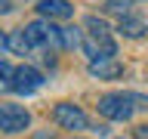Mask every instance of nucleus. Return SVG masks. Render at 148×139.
<instances>
[{"mask_svg": "<svg viewBox=\"0 0 148 139\" xmlns=\"http://www.w3.org/2000/svg\"><path fill=\"white\" fill-rule=\"evenodd\" d=\"M22 31L34 50H62V28L53 25V19H37V22L25 25Z\"/></svg>", "mask_w": 148, "mask_h": 139, "instance_id": "obj_1", "label": "nucleus"}, {"mask_svg": "<svg viewBox=\"0 0 148 139\" xmlns=\"http://www.w3.org/2000/svg\"><path fill=\"white\" fill-rule=\"evenodd\" d=\"M133 93H105L99 99V114L108 120H130L133 118Z\"/></svg>", "mask_w": 148, "mask_h": 139, "instance_id": "obj_2", "label": "nucleus"}, {"mask_svg": "<svg viewBox=\"0 0 148 139\" xmlns=\"http://www.w3.org/2000/svg\"><path fill=\"white\" fill-rule=\"evenodd\" d=\"M31 127V114H28L25 105H16V102H3L0 105V130L16 136V133H25Z\"/></svg>", "mask_w": 148, "mask_h": 139, "instance_id": "obj_3", "label": "nucleus"}, {"mask_svg": "<svg viewBox=\"0 0 148 139\" xmlns=\"http://www.w3.org/2000/svg\"><path fill=\"white\" fill-rule=\"evenodd\" d=\"M80 50L90 56V62H102V59H114V56H117V40H114V37L86 34V31H83Z\"/></svg>", "mask_w": 148, "mask_h": 139, "instance_id": "obj_4", "label": "nucleus"}, {"mask_svg": "<svg viewBox=\"0 0 148 139\" xmlns=\"http://www.w3.org/2000/svg\"><path fill=\"white\" fill-rule=\"evenodd\" d=\"M53 120L59 124L62 130H86V114H83L80 105H74V102H59L53 108Z\"/></svg>", "mask_w": 148, "mask_h": 139, "instance_id": "obj_5", "label": "nucleus"}, {"mask_svg": "<svg viewBox=\"0 0 148 139\" xmlns=\"http://www.w3.org/2000/svg\"><path fill=\"white\" fill-rule=\"evenodd\" d=\"M43 87V74L37 71V68H31V65H18L16 74H12V90L22 93V96H31V93H37Z\"/></svg>", "mask_w": 148, "mask_h": 139, "instance_id": "obj_6", "label": "nucleus"}, {"mask_svg": "<svg viewBox=\"0 0 148 139\" xmlns=\"http://www.w3.org/2000/svg\"><path fill=\"white\" fill-rule=\"evenodd\" d=\"M37 12L43 19H71L74 6L68 0H40V3H37Z\"/></svg>", "mask_w": 148, "mask_h": 139, "instance_id": "obj_7", "label": "nucleus"}, {"mask_svg": "<svg viewBox=\"0 0 148 139\" xmlns=\"http://www.w3.org/2000/svg\"><path fill=\"white\" fill-rule=\"evenodd\" d=\"M90 74L99 77V81H114L123 74V65L117 59H102V62H90Z\"/></svg>", "mask_w": 148, "mask_h": 139, "instance_id": "obj_8", "label": "nucleus"}, {"mask_svg": "<svg viewBox=\"0 0 148 139\" xmlns=\"http://www.w3.org/2000/svg\"><path fill=\"white\" fill-rule=\"evenodd\" d=\"M6 46L12 50V53H18V56H31V53H34V46L28 43L25 31H12V34H6Z\"/></svg>", "mask_w": 148, "mask_h": 139, "instance_id": "obj_9", "label": "nucleus"}, {"mask_svg": "<svg viewBox=\"0 0 148 139\" xmlns=\"http://www.w3.org/2000/svg\"><path fill=\"white\" fill-rule=\"evenodd\" d=\"M117 31H120L123 37H142V34L148 31V28H145V22H142V19H133V16H127V19H120Z\"/></svg>", "mask_w": 148, "mask_h": 139, "instance_id": "obj_10", "label": "nucleus"}, {"mask_svg": "<svg viewBox=\"0 0 148 139\" xmlns=\"http://www.w3.org/2000/svg\"><path fill=\"white\" fill-rule=\"evenodd\" d=\"M86 34H99V37H111V28H108V22L105 19H99V16H86Z\"/></svg>", "mask_w": 148, "mask_h": 139, "instance_id": "obj_11", "label": "nucleus"}, {"mask_svg": "<svg viewBox=\"0 0 148 139\" xmlns=\"http://www.w3.org/2000/svg\"><path fill=\"white\" fill-rule=\"evenodd\" d=\"M80 40H83L80 28H74V25L62 28V50H74V46H80Z\"/></svg>", "mask_w": 148, "mask_h": 139, "instance_id": "obj_12", "label": "nucleus"}, {"mask_svg": "<svg viewBox=\"0 0 148 139\" xmlns=\"http://www.w3.org/2000/svg\"><path fill=\"white\" fill-rule=\"evenodd\" d=\"M12 74H16V68L0 59V90H12Z\"/></svg>", "mask_w": 148, "mask_h": 139, "instance_id": "obj_13", "label": "nucleus"}, {"mask_svg": "<svg viewBox=\"0 0 148 139\" xmlns=\"http://www.w3.org/2000/svg\"><path fill=\"white\" fill-rule=\"evenodd\" d=\"M105 9L114 12V16H120V19H127V16H130V0H108Z\"/></svg>", "mask_w": 148, "mask_h": 139, "instance_id": "obj_14", "label": "nucleus"}, {"mask_svg": "<svg viewBox=\"0 0 148 139\" xmlns=\"http://www.w3.org/2000/svg\"><path fill=\"white\" fill-rule=\"evenodd\" d=\"M133 102H136V108H145V111H148V99H145V96L133 93Z\"/></svg>", "mask_w": 148, "mask_h": 139, "instance_id": "obj_15", "label": "nucleus"}, {"mask_svg": "<svg viewBox=\"0 0 148 139\" xmlns=\"http://www.w3.org/2000/svg\"><path fill=\"white\" fill-rule=\"evenodd\" d=\"M6 12H12V0H0V16H6Z\"/></svg>", "mask_w": 148, "mask_h": 139, "instance_id": "obj_16", "label": "nucleus"}, {"mask_svg": "<svg viewBox=\"0 0 148 139\" xmlns=\"http://www.w3.org/2000/svg\"><path fill=\"white\" fill-rule=\"evenodd\" d=\"M136 139H148V127H136Z\"/></svg>", "mask_w": 148, "mask_h": 139, "instance_id": "obj_17", "label": "nucleus"}, {"mask_svg": "<svg viewBox=\"0 0 148 139\" xmlns=\"http://www.w3.org/2000/svg\"><path fill=\"white\" fill-rule=\"evenodd\" d=\"M3 50H9V46H6V34L0 31V53H3Z\"/></svg>", "mask_w": 148, "mask_h": 139, "instance_id": "obj_18", "label": "nucleus"}]
</instances>
